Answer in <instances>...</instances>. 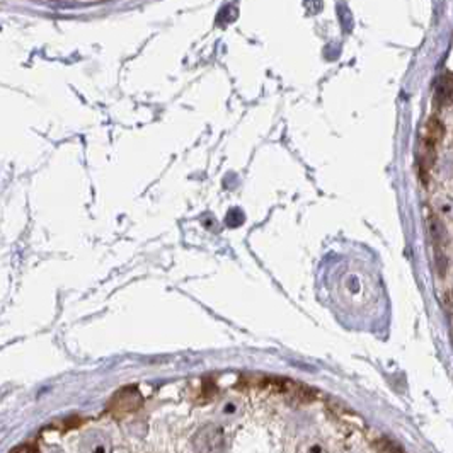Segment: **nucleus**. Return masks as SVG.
<instances>
[{"mask_svg":"<svg viewBox=\"0 0 453 453\" xmlns=\"http://www.w3.org/2000/svg\"><path fill=\"white\" fill-rule=\"evenodd\" d=\"M341 293L346 300L349 302V305H363V303L372 302L373 288L370 280L365 275L360 273H348L342 278Z\"/></svg>","mask_w":453,"mask_h":453,"instance_id":"nucleus-1","label":"nucleus"},{"mask_svg":"<svg viewBox=\"0 0 453 453\" xmlns=\"http://www.w3.org/2000/svg\"><path fill=\"white\" fill-rule=\"evenodd\" d=\"M429 234H431L433 241L436 244L447 242V228H445L443 223H441L436 216L429 218Z\"/></svg>","mask_w":453,"mask_h":453,"instance_id":"nucleus-4","label":"nucleus"},{"mask_svg":"<svg viewBox=\"0 0 453 453\" xmlns=\"http://www.w3.org/2000/svg\"><path fill=\"white\" fill-rule=\"evenodd\" d=\"M140 406H142V395H140L138 388L128 386L125 387L123 390L118 392V394L111 399L109 413H111L113 416L121 418L133 413V411H136Z\"/></svg>","mask_w":453,"mask_h":453,"instance_id":"nucleus-2","label":"nucleus"},{"mask_svg":"<svg viewBox=\"0 0 453 453\" xmlns=\"http://www.w3.org/2000/svg\"><path fill=\"white\" fill-rule=\"evenodd\" d=\"M436 207L441 215L453 220V198H447V196L440 198V200L436 201Z\"/></svg>","mask_w":453,"mask_h":453,"instance_id":"nucleus-5","label":"nucleus"},{"mask_svg":"<svg viewBox=\"0 0 453 453\" xmlns=\"http://www.w3.org/2000/svg\"><path fill=\"white\" fill-rule=\"evenodd\" d=\"M453 97V84L448 77H443L438 84L436 89V99L440 104H448Z\"/></svg>","mask_w":453,"mask_h":453,"instance_id":"nucleus-3","label":"nucleus"}]
</instances>
